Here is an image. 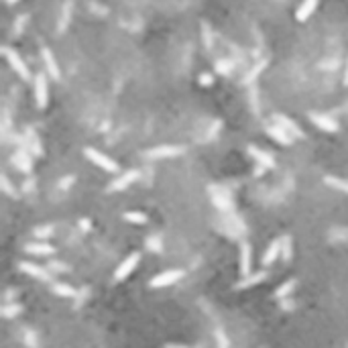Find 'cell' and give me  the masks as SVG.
Masks as SVG:
<instances>
[{"mask_svg":"<svg viewBox=\"0 0 348 348\" xmlns=\"http://www.w3.org/2000/svg\"><path fill=\"white\" fill-rule=\"evenodd\" d=\"M20 267V271H23L25 275H29V277H35V279H39V281H51V273H49V269L47 267H41V265H35V263H31V261H23V263L18 265Z\"/></svg>","mask_w":348,"mask_h":348,"instance_id":"ba28073f","label":"cell"},{"mask_svg":"<svg viewBox=\"0 0 348 348\" xmlns=\"http://www.w3.org/2000/svg\"><path fill=\"white\" fill-rule=\"evenodd\" d=\"M344 84L348 86V61H346V72H344Z\"/></svg>","mask_w":348,"mask_h":348,"instance_id":"ab89813d","label":"cell"},{"mask_svg":"<svg viewBox=\"0 0 348 348\" xmlns=\"http://www.w3.org/2000/svg\"><path fill=\"white\" fill-rule=\"evenodd\" d=\"M29 139H31V149H33V153L35 155H43V149H41V143L37 139L35 133H29Z\"/></svg>","mask_w":348,"mask_h":348,"instance_id":"4dcf8cb0","label":"cell"},{"mask_svg":"<svg viewBox=\"0 0 348 348\" xmlns=\"http://www.w3.org/2000/svg\"><path fill=\"white\" fill-rule=\"evenodd\" d=\"M183 275H185L183 269H167V271H163V273H159V275H155L153 279H151V281H149V287H151V289L169 287V285H173V283H177L179 279H183Z\"/></svg>","mask_w":348,"mask_h":348,"instance_id":"7a4b0ae2","label":"cell"},{"mask_svg":"<svg viewBox=\"0 0 348 348\" xmlns=\"http://www.w3.org/2000/svg\"><path fill=\"white\" fill-rule=\"evenodd\" d=\"M210 198L216 204V208L222 212H232V195L228 189L220 187V185H210Z\"/></svg>","mask_w":348,"mask_h":348,"instance_id":"5b68a950","label":"cell"},{"mask_svg":"<svg viewBox=\"0 0 348 348\" xmlns=\"http://www.w3.org/2000/svg\"><path fill=\"white\" fill-rule=\"evenodd\" d=\"M90 228H92V222H90V218H82V220H80V230L88 232Z\"/></svg>","mask_w":348,"mask_h":348,"instance_id":"d590c367","label":"cell"},{"mask_svg":"<svg viewBox=\"0 0 348 348\" xmlns=\"http://www.w3.org/2000/svg\"><path fill=\"white\" fill-rule=\"evenodd\" d=\"M216 70L226 76V74H230V63H226V61H218V63H216Z\"/></svg>","mask_w":348,"mask_h":348,"instance_id":"e575fe53","label":"cell"},{"mask_svg":"<svg viewBox=\"0 0 348 348\" xmlns=\"http://www.w3.org/2000/svg\"><path fill=\"white\" fill-rule=\"evenodd\" d=\"M86 157H88L96 167H100V169H104V171H108V173H116V171H118V163H116L114 159H110L108 155L100 153L98 149L88 147V149H86Z\"/></svg>","mask_w":348,"mask_h":348,"instance_id":"3957f363","label":"cell"},{"mask_svg":"<svg viewBox=\"0 0 348 348\" xmlns=\"http://www.w3.org/2000/svg\"><path fill=\"white\" fill-rule=\"evenodd\" d=\"M269 277V273L263 269V271H257V273H249V275H245V277H241V281L236 283V287L238 289H251V287H255V285H259V283H263V281Z\"/></svg>","mask_w":348,"mask_h":348,"instance_id":"8fae6325","label":"cell"},{"mask_svg":"<svg viewBox=\"0 0 348 348\" xmlns=\"http://www.w3.org/2000/svg\"><path fill=\"white\" fill-rule=\"evenodd\" d=\"M18 314H23V306H20V303L12 301V303H4V306H2V318L12 320V318H16Z\"/></svg>","mask_w":348,"mask_h":348,"instance_id":"7402d4cb","label":"cell"},{"mask_svg":"<svg viewBox=\"0 0 348 348\" xmlns=\"http://www.w3.org/2000/svg\"><path fill=\"white\" fill-rule=\"evenodd\" d=\"M6 2H8V4H16V2H18V0H6Z\"/></svg>","mask_w":348,"mask_h":348,"instance_id":"b9f144b4","label":"cell"},{"mask_svg":"<svg viewBox=\"0 0 348 348\" xmlns=\"http://www.w3.org/2000/svg\"><path fill=\"white\" fill-rule=\"evenodd\" d=\"M281 257V238H275V241H271V245L267 247V251H265V255H263V265L265 267H269V265H273L275 261Z\"/></svg>","mask_w":348,"mask_h":348,"instance_id":"2e32d148","label":"cell"},{"mask_svg":"<svg viewBox=\"0 0 348 348\" xmlns=\"http://www.w3.org/2000/svg\"><path fill=\"white\" fill-rule=\"evenodd\" d=\"M12 163L20 169V171H25V173H29L31 169H33V163H31V157L27 155V153H23V151H18V153H14V157H12Z\"/></svg>","mask_w":348,"mask_h":348,"instance_id":"ffe728a7","label":"cell"},{"mask_svg":"<svg viewBox=\"0 0 348 348\" xmlns=\"http://www.w3.org/2000/svg\"><path fill=\"white\" fill-rule=\"evenodd\" d=\"M316 6H318V0H303L301 6L297 8V14H295L299 23H306V20H308V18L314 14Z\"/></svg>","mask_w":348,"mask_h":348,"instance_id":"ac0fdd59","label":"cell"},{"mask_svg":"<svg viewBox=\"0 0 348 348\" xmlns=\"http://www.w3.org/2000/svg\"><path fill=\"white\" fill-rule=\"evenodd\" d=\"M51 289H53L57 295H61V297H76V295H78V291H76L72 285H68V283H53Z\"/></svg>","mask_w":348,"mask_h":348,"instance_id":"484cf974","label":"cell"},{"mask_svg":"<svg viewBox=\"0 0 348 348\" xmlns=\"http://www.w3.org/2000/svg\"><path fill=\"white\" fill-rule=\"evenodd\" d=\"M35 102H37V106L41 108V110L49 102V88H47V80L43 74L35 78Z\"/></svg>","mask_w":348,"mask_h":348,"instance_id":"9c48e42d","label":"cell"},{"mask_svg":"<svg viewBox=\"0 0 348 348\" xmlns=\"http://www.w3.org/2000/svg\"><path fill=\"white\" fill-rule=\"evenodd\" d=\"M145 245H147V249H151L153 253H161V251H163V243H161V238H159L157 234L149 236L147 241H145Z\"/></svg>","mask_w":348,"mask_h":348,"instance_id":"4316f807","label":"cell"},{"mask_svg":"<svg viewBox=\"0 0 348 348\" xmlns=\"http://www.w3.org/2000/svg\"><path fill=\"white\" fill-rule=\"evenodd\" d=\"M249 153L255 157V161H257L261 167H267V169H273V167H275V159H273L269 153H265V151H259L255 145H251Z\"/></svg>","mask_w":348,"mask_h":348,"instance_id":"e0dca14e","label":"cell"},{"mask_svg":"<svg viewBox=\"0 0 348 348\" xmlns=\"http://www.w3.org/2000/svg\"><path fill=\"white\" fill-rule=\"evenodd\" d=\"M33 234H35L37 238H49V236H53V226H49V224L37 226V228L33 230Z\"/></svg>","mask_w":348,"mask_h":348,"instance_id":"f1b7e54d","label":"cell"},{"mask_svg":"<svg viewBox=\"0 0 348 348\" xmlns=\"http://www.w3.org/2000/svg\"><path fill=\"white\" fill-rule=\"evenodd\" d=\"M267 135L275 141V143H279V145H291L293 143V135H289L287 130L283 128V126H279L277 122H273V124H269L267 126Z\"/></svg>","mask_w":348,"mask_h":348,"instance_id":"30bf717a","label":"cell"},{"mask_svg":"<svg viewBox=\"0 0 348 348\" xmlns=\"http://www.w3.org/2000/svg\"><path fill=\"white\" fill-rule=\"evenodd\" d=\"M25 342H27L29 348H39L37 336H35V332H31V330H25Z\"/></svg>","mask_w":348,"mask_h":348,"instance_id":"d6a6232c","label":"cell"},{"mask_svg":"<svg viewBox=\"0 0 348 348\" xmlns=\"http://www.w3.org/2000/svg\"><path fill=\"white\" fill-rule=\"evenodd\" d=\"M139 263H141V253H130L118 265V269L114 271V281H116V283H120V281H124L126 277H130V273H135Z\"/></svg>","mask_w":348,"mask_h":348,"instance_id":"277c9868","label":"cell"},{"mask_svg":"<svg viewBox=\"0 0 348 348\" xmlns=\"http://www.w3.org/2000/svg\"><path fill=\"white\" fill-rule=\"evenodd\" d=\"M167 348H187V346H179V344H167Z\"/></svg>","mask_w":348,"mask_h":348,"instance_id":"60d3db41","label":"cell"},{"mask_svg":"<svg viewBox=\"0 0 348 348\" xmlns=\"http://www.w3.org/2000/svg\"><path fill=\"white\" fill-rule=\"evenodd\" d=\"M25 251L31 253V255H39V257L55 253V249L51 245H47V243H29V245H25Z\"/></svg>","mask_w":348,"mask_h":348,"instance_id":"d6986e66","label":"cell"},{"mask_svg":"<svg viewBox=\"0 0 348 348\" xmlns=\"http://www.w3.org/2000/svg\"><path fill=\"white\" fill-rule=\"evenodd\" d=\"M47 269H53L57 273H65V271H70V265L68 263H61V261H51V263L47 265Z\"/></svg>","mask_w":348,"mask_h":348,"instance_id":"f546056e","label":"cell"},{"mask_svg":"<svg viewBox=\"0 0 348 348\" xmlns=\"http://www.w3.org/2000/svg\"><path fill=\"white\" fill-rule=\"evenodd\" d=\"M4 57H6V61H8V65H10V70L20 78V80H25V82H29L31 80V72H29V65L23 61V57H20L18 53H16V49H12L10 45H6L4 49Z\"/></svg>","mask_w":348,"mask_h":348,"instance_id":"6da1fadb","label":"cell"},{"mask_svg":"<svg viewBox=\"0 0 348 348\" xmlns=\"http://www.w3.org/2000/svg\"><path fill=\"white\" fill-rule=\"evenodd\" d=\"M72 183H74V177H63V181L59 183V187H61V189H68Z\"/></svg>","mask_w":348,"mask_h":348,"instance_id":"f35d334b","label":"cell"},{"mask_svg":"<svg viewBox=\"0 0 348 348\" xmlns=\"http://www.w3.org/2000/svg\"><path fill=\"white\" fill-rule=\"evenodd\" d=\"M137 177H139V171H135V169L133 171H126V173H122L118 179H114L110 185H108V191H122L133 181H137Z\"/></svg>","mask_w":348,"mask_h":348,"instance_id":"4fadbf2b","label":"cell"},{"mask_svg":"<svg viewBox=\"0 0 348 348\" xmlns=\"http://www.w3.org/2000/svg\"><path fill=\"white\" fill-rule=\"evenodd\" d=\"M200 82H202V86H212L214 84V78L210 74H202L200 76Z\"/></svg>","mask_w":348,"mask_h":348,"instance_id":"8d00e7d4","label":"cell"},{"mask_svg":"<svg viewBox=\"0 0 348 348\" xmlns=\"http://www.w3.org/2000/svg\"><path fill=\"white\" fill-rule=\"evenodd\" d=\"M183 153L181 147H175V145H159V147H153L151 151H147V157L149 159H167V157H177Z\"/></svg>","mask_w":348,"mask_h":348,"instance_id":"8992f818","label":"cell"},{"mask_svg":"<svg viewBox=\"0 0 348 348\" xmlns=\"http://www.w3.org/2000/svg\"><path fill=\"white\" fill-rule=\"evenodd\" d=\"M90 295V289L88 287H86L84 291H80L76 297H78V301H76V308H80V306H84V303H86V297H88Z\"/></svg>","mask_w":348,"mask_h":348,"instance_id":"836d02e7","label":"cell"},{"mask_svg":"<svg viewBox=\"0 0 348 348\" xmlns=\"http://www.w3.org/2000/svg\"><path fill=\"white\" fill-rule=\"evenodd\" d=\"M122 218L126 222H130V224H147L149 222V216L143 214V212H124Z\"/></svg>","mask_w":348,"mask_h":348,"instance_id":"603a6c76","label":"cell"},{"mask_svg":"<svg viewBox=\"0 0 348 348\" xmlns=\"http://www.w3.org/2000/svg\"><path fill=\"white\" fill-rule=\"evenodd\" d=\"M324 183H326V185H330V187H334V189H338V191L348 193V181H344V179H340V177L326 175V177H324Z\"/></svg>","mask_w":348,"mask_h":348,"instance_id":"d4e9b609","label":"cell"},{"mask_svg":"<svg viewBox=\"0 0 348 348\" xmlns=\"http://www.w3.org/2000/svg\"><path fill=\"white\" fill-rule=\"evenodd\" d=\"M238 269L241 275H249L253 273V247L247 241H241V257H238Z\"/></svg>","mask_w":348,"mask_h":348,"instance_id":"52a82bcc","label":"cell"},{"mask_svg":"<svg viewBox=\"0 0 348 348\" xmlns=\"http://www.w3.org/2000/svg\"><path fill=\"white\" fill-rule=\"evenodd\" d=\"M16 295H18L16 289H8L6 295H4V303H12V297H16Z\"/></svg>","mask_w":348,"mask_h":348,"instance_id":"74e56055","label":"cell"},{"mask_svg":"<svg viewBox=\"0 0 348 348\" xmlns=\"http://www.w3.org/2000/svg\"><path fill=\"white\" fill-rule=\"evenodd\" d=\"M295 285H297V281L295 279H287V281H283L279 287H277V291H275V297L277 299H285L287 295H291L293 291H295Z\"/></svg>","mask_w":348,"mask_h":348,"instance_id":"44dd1931","label":"cell"},{"mask_svg":"<svg viewBox=\"0 0 348 348\" xmlns=\"http://www.w3.org/2000/svg\"><path fill=\"white\" fill-rule=\"evenodd\" d=\"M293 257V245H291V238L289 236H283L281 238V259L285 261V263H289Z\"/></svg>","mask_w":348,"mask_h":348,"instance_id":"cb8c5ba5","label":"cell"},{"mask_svg":"<svg viewBox=\"0 0 348 348\" xmlns=\"http://www.w3.org/2000/svg\"><path fill=\"white\" fill-rule=\"evenodd\" d=\"M41 57H43V63H45V68H47L49 76H51L53 80H59V78H61V72H59V65H57L53 53H51L47 47H43V49H41Z\"/></svg>","mask_w":348,"mask_h":348,"instance_id":"5bb4252c","label":"cell"},{"mask_svg":"<svg viewBox=\"0 0 348 348\" xmlns=\"http://www.w3.org/2000/svg\"><path fill=\"white\" fill-rule=\"evenodd\" d=\"M279 126H283L289 135H293V137H297V139H303V133H301V128H299V124L297 122H293L291 118H287L285 114H275V118H273Z\"/></svg>","mask_w":348,"mask_h":348,"instance_id":"9a60e30c","label":"cell"},{"mask_svg":"<svg viewBox=\"0 0 348 348\" xmlns=\"http://www.w3.org/2000/svg\"><path fill=\"white\" fill-rule=\"evenodd\" d=\"M2 189H4L6 195H10V198H16V189L10 185V181H8L6 175H2Z\"/></svg>","mask_w":348,"mask_h":348,"instance_id":"1f68e13d","label":"cell"},{"mask_svg":"<svg viewBox=\"0 0 348 348\" xmlns=\"http://www.w3.org/2000/svg\"><path fill=\"white\" fill-rule=\"evenodd\" d=\"M312 120H314V124H316L320 130H324V133H336V130H338V122H336L334 118H330L328 114L312 112Z\"/></svg>","mask_w":348,"mask_h":348,"instance_id":"7c38bea8","label":"cell"},{"mask_svg":"<svg viewBox=\"0 0 348 348\" xmlns=\"http://www.w3.org/2000/svg\"><path fill=\"white\" fill-rule=\"evenodd\" d=\"M214 336H216V342H218V348H230V342H228V336L222 328H216L214 330Z\"/></svg>","mask_w":348,"mask_h":348,"instance_id":"83f0119b","label":"cell"}]
</instances>
